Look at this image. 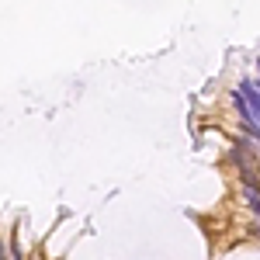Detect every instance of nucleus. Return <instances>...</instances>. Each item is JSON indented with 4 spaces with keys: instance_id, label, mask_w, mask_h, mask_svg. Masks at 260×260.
I'll return each mask as SVG.
<instances>
[{
    "instance_id": "nucleus-3",
    "label": "nucleus",
    "mask_w": 260,
    "mask_h": 260,
    "mask_svg": "<svg viewBox=\"0 0 260 260\" xmlns=\"http://www.w3.org/2000/svg\"><path fill=\"white\" fill-rule=\"evenodd\" d=\"M0 260H4V246H0Z\"/></svg>"
},
{
    "instance_id": "nucleus-4",
    "label": "nucleus",
    "mask_w": 260,
    "mask_h": 260,
    "mask_svg": "<svg viewBox=\"0 0 260 260\" xmlns=\"http://www.w3.org/2000/svg\"><path fill=\"white\" fill-rule=\"evenodd\" d=\"M257 70H260V59H257Z\"/></svg>"
},
{
    "instance_id": "nucleus-2",
    "label": "nucleus",
    "mask_w": 260,
    "mask_h": 260,
    "mask_svg": "<svg viewBox=\"0 0 260 260\" xmlns=\"http://www.w3.org/2000/svg\"><path fill=\"white\" fill-rule=\"evenodd\" d=\"M253 87H257V94H260V80H253Z\"/></svg>"
},
{
    "instance_id": "nucleus-1",
    "label": "nucleus",
    "mask_w": 260,
    "mask_h": 260,
    "mask_svg": "<svg viewBox=\"0 0 260 260\" xmlns=\"http://www.w3.org/2000/svg\"><path fill=\"white\" fill-rule=\"evenodd\" d=\"M240 87H243L240 94H243V101H246V108H250V115H253V121L260 125V94H257V87H253V80H243Z\"/></svg>"
}]
</instances>
